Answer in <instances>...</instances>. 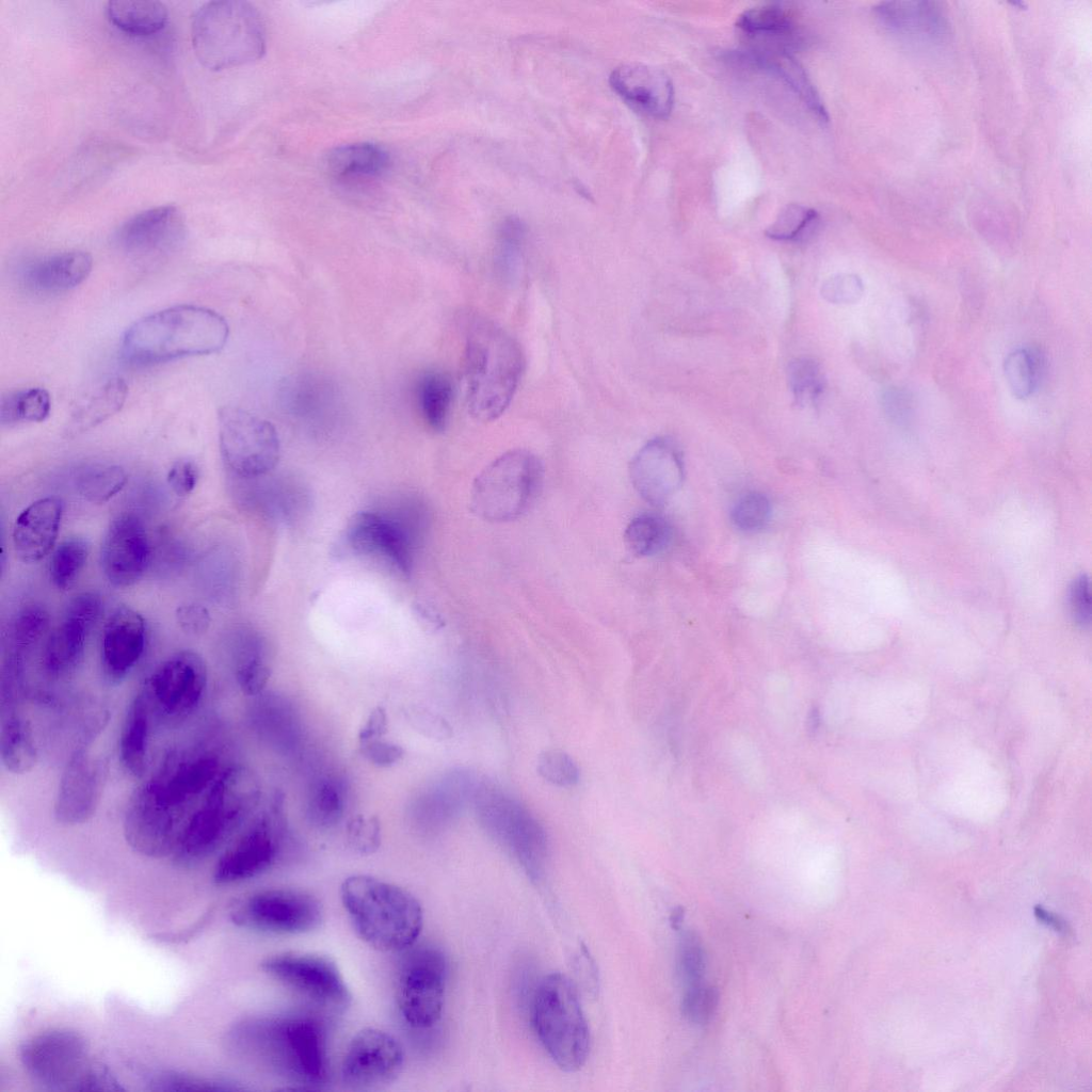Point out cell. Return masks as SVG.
Instances as JSON below:
<instances>
[{"mask_svg": "<svg viewBox=\"0 0 1092 1092\" xmlns=\"http://www.w3.org/2000/svg\"><path fill=\"white\" fill-rule=\"evenodd\" d=\"M670 526L655 514H641L632 518L624 531V544L635 557H649L660 552L669 543Z\"/></svg>", "mask_w": 1092, "mask_h": 1092, "instance_id": "obj_39", "label": "cell"}, {"mask_svg": "<svg viewBox=\"0 0 1092 1092\" xmlns=\"http://www.w3.org/2000/svg\"><path fill=\"white\" fill-rule=\"evenodd\" d=\"M610 84L626 102L647 115L663 118L671 113L673 85L656 67L636 62L621 64L610 75Z\"/></svg>", "mask_w": 1092, "mask_h": 1092, "instance_id": "obj_26", "label": "cell"}, {"mask_svg": "<svg viewBox=\"0 0 1092 1092\" xmlns=\"http://www.w3.org/2000/svg\"><path fill=\"white\" fill-rule=\"evenodd\" d=\"M150 558L148 536L133 514H121L110 524L100 550L102 572L110 583L127 588L144 575Z\"/></svg>", "mask_w": 1092, "mask_h": 1092, "instance_id": "obj_21", "label": "cell"}, {"mask_svg": "<svg viewBox=\"0 0 1092 1092\" xmlns=\"http://www.w3.org/2000/svg\"><path fill=\"white\" fill-rule=\"evenodd\" d=\"M259 797V784L251 770L242 766L225 769L183 826L172 854L174 862L192 867L210 857L253 813Z\"/></svg>", "mask_w": 1092, "mask_h": 1092, "instance_id": "obj_5", "label": "cell"}, {"mask_svg": "<svg viewBox=\"0 0 1092 1092\" xmlns=\"http://www.w3.org/2000/svg\"><path fill=\"white\" fill-rule=\"evenodd\" d=\"M184 219L172 205L159 206L135 214L115 232L117 245L133 255L165 252L182 241Z\"/></svg>", "mask_w": 1092, "mask_h": 1092, "instance_id": "obj_24", "label": "cell"}, {"mask_svg": "<svg viewBox=\"0 0 1092 1092\" xmlns=\"http://www.w3.org/2000/svg\"><path fill=\"white\" fill-rule=\"evenodd\" d=\"M183 810L155 777L144 782L131 792L125 807L126 842L142 856L162 858L173 854L182 832L179 822Z\"/></svg>", "mask_w": 1092, "mask_h": 1092, "instance_id": "obj_12", "label": "cell"}, {"mask_svg": "<svg viewBox=\"0 0 1092 1092\" xmlns=\"http://www.w3.org/2000/svg\"><path fill=\"white\" fill-rule=\"evenodd\" d=\"M404 1062L401 1044L390 1033L364 1028L353 1035L341 1061L342 1082L353 1090H371L392 1082Z\"/></svg>", "mask_w": 1092, "mask_h": 1092, "instance_id": "obj_17", "label": "cell"}, {"mask_svg": "<svg viewBox=\"0 0 1092 1092\" xmlns=\"http://www.w3.org/2000/svg\"><path fill=\"white\" fill-rule=\"evenodd\" d=\"M718 1001L717 991L700 984L688 987L684 1000V1014L695 1023L706 1022L713 1013Z\"/></svg>", "mask_w": 1092, "mask_h": 1092, "instance_id": "obj_57", "label": "cell"}, {"mask_svg": "<svg viewBox=\"0 0 1092 1092\" xmlns=\"http://www.w3.org/2000/svg\"><path fill=\"white\" fill-rule=\"evenodd\" d=\"M788 381L796 401L801 405L815 402L824 389L822 370L812 358L802 357L791 362Z\"/></svg>", "mask_w": 1092, "mask_h": 1092, "instance_id": "obj_45", "label": "cell"}, {"mask_svg": "<svg viewBox=\"0 0 1092 1092\" xmlns=\"http://www.w3.org/2000/svg\"><path fill=\"white\" fill-rule=\"evenodd\" d=\"M771 507L768 498L757 492L743 495L732 510V521L741 531L761 529L769 519Z\"/></svg>", "mask_w": 1092, "mask_h": 1092, "instance_id": "obj_52", "label": "cell"}, {"mask_svg": "<svg viewBox=\"0 0 1092 1092\" xmlns=\"http://www.w3.org/2000/svg\"><path fill=\"white\" fill-rule=\"evenodd\" d=\"M925 2L884 3L877 11L888 27L906 35L934 34L940 27V14Z\"/></svg>", "mask_w": 1092, "mask_h": 1092, "instance_id": "obj_37", "label": "cell"}, {"mask_svg": "<svg viewBox=\"0 0 1092 1092\" xmlns=\"http://www.w3.org/2000/svg\"><path fill=\"white\" fill-rule=\"evenodd\" d=\"M472 803L482 830L504 847L531 879H540L548 849L541 822L518 800L487 781H480Z\"/></svg>", "mask_w": 1092, "mask_h": 1092, "instance_id": "obj_9", "label": "cell"}, {"mask_svg": "<svg viewBox=\"0 0 1092 1092\" xmlns=\"http://www.w3.org/2000/svg\"><path fill=\"white\" fill-rule=\"evenodd\" d=\"M524 357L516 340L485 318H475L466 335V401L470 415L489 422L508 408L517 389Z\"/></svg>", "mask_w": 1092, "mask_h": 1092, "instance_id": "obj_4", "label": "cell"}, {"mask_svg": "<svg viewBox=\"0 0 1092 1092\" xmlns=\"http://www.w3.org/2000/svg\"><path fill=\"white\" fill-rule=\"evenodd\" d=\"M49 627V614L39 605L22 607L13 617L9 637L17 647H27L36 642Z\"/></svg>", "mask_w": 1092, "mask_h": 1092, "instance_id": "obj_48", "label": "cell"}, {"mask_svg": "<svg viewBox=\"0 0 1092 1092\" xmlns=\"http://www.w3.org/2000/svg\"><path fill=\"white\" fill-rule=\"evenodd\" d=\"M175 616L180 629L191 636L205 633L211 623L207 608L196 603L179 606L176 609Z\"/></svg>", "mask_w": 1092, "mask_h": 1092, "instance_id": "obj_60", "label": "cell"}, {"mask_svg": "<svg viewBox=\"0 0 1092 1092\" xmlns=\"http://www.w3.org/2000/svg\"><path fill=\"white\" fill-rule=\"evenodd\" d=\"M344 910L358 936L380 951H404L423 926L420 902L408 890L368 874H353L340 886Z\"/></svg>", "mask_w": 1092, "mask_h": 1092, "instance_id": "obj_3", "label": "cell"}, {"mask_svg": "<svg viewBox=\"0 0 1092 1092\" xmlns=\"http://www.w3.org/2000/svg\"><path fill=\"white\" fill-rule=\"evenodd\" d=\"M753 61L777 75L819 118L828 121V113L818 92L793 58L786 53H772L758 55Z\"/></svg>", "mask_w": 1092, "mask_h": 1092, "instance_id": "obj_36", "label": "cell"}, {"mask_svg": "<svg viewBox=\"0 0 1092 1092\" xmlns=\"http://www.w3.org/2000/svg\"><path fill=\"white\" fill-rule=\"evenodd\" d=\"M26 1073L51 1091H89L98 1063L92 1062L86 1040L68 1028H52L32 1035L19 1048Z\"/></svg>", "mask_w": 1092, "mask_h": 1092, "instance_id": "obj_10", "label": "cell"}, {"mask_svg": "<svg viewBox=\"0 0 1092 1092\" xmlns=\"http://www.w3.org/2000/svg\"><path fill=\"white\" fill-rule=\"evenodd\" d=\"M167 483L177 496H187L193 492L198 480L196 465L188 460L175 462L167 472Z\"/></svg>", "mask_w": 1092, "mask_h": 1092, "instance_id": "obj_61", "label": "cell"}, {"mask_svg": "<svg viewBox=\"0 0 1092 1092\" xmlns=\"http://www.w3.org/2000/svg\"><path fill=\"white\" fill-rule=\"evenodd\" d=\"M388 152L372 143H353L334 148L325 158L326 170L337 178L375 177L389 165Z\"/></svg>", "mask_w": 1092, "mask_h": 1092, "instance_id": "obj_31", "label": "cell"}, {"mask_svg": "<svg viewBox=\"0 0 1092 1092\" xmlns=\"http://www.w3.org/2000/svg\"><path fill=\"white\" fill-rule=\"evenodd\" d=\"M532 1021L540 1042L565 1072L580 1070L590 1051V1030L574 983L561 973L545 976L532 1002Z\"/></svg>", "mask_w": 1092, "mask_h": 1092, "instance_id": "obj_7", "label": "cell"}, {"mask_svg": "<svg viewBox=\"0 0 1092 1092\" xmlns=\"http://www.w3.org/2000/svg\"><path fill=\"white\" fill-rule=\"evenodd\" d=\"M544 480L540 457L526 449L510 450L486 465L473 480L470 510L492 523L517 519L537 499Z\"/></svg>", "mask_w": 1092, "mask_h": 1092, "instance_id": "obj_8", "label": "cell"}, {"mask_svg": "<svg viewBox=\"0 0 1092 1092\" xmlns=\"http://www.w3.org/2000/svg\"><path fill=\"white\" fill-rule=\"evenodd\" d=\"M227 1041L237 1055L299 1088L320 1089L328 1080L326 1030L314 1015L247 1018L232 1027Z\"/></svg>", "mask_w": 1092, "mask_h": 1092, "instance_id": "obj_1", "label": "cell"}, {"mask_svg": "<svg viewBox=\"0 0 1092 1092\" xmlns=\"http://www.w3.org/2000/svg\"><path fill=\"white\" fill-rule=\"evenodd\" d=\"M271 978L321 1008L343 1010L352 999L350 989L335 961L311 952L285 951L260 963Z\"/></svg>", "mask_w": 1092, "mask_h": 1092, "instance_id": "obj_15", "label": "cell"}, {"mask_svg": "<svg viewBox=\"0 0 1092 1092\" xmlns=\"http://www.w3.org/2000/svg\"><path fill=\"white\" fill-rule=\"evenodd\" d=\"M150 707L146 692H139L130 701L121 727V764L134 778L143 777L147 771Z\"/></svg>", "mask_w": 1092, "mask_h": 1092, "instance_id": "obj_29", "label": "cell"}, {"mask_svg": "<svg viewBox=\"0 0 1092 1092\" xmlns=\"http://www.w3.org/2000/svg\"><path fill=\"white\" fill-rule=\"evenodd\" d=\"M127 392V385L122 379L109 380L76 407L66 427L67 435L83 433L117 413Z\"/></svg>", "mask_w": 1092, "mask_h": 1092, "instance_id": "obj_33", "label": "cell"}, {"mask_svg": "<svg viewBox=\"0 0 1092 1092\" xmlns=\"http://www.w3.org/2000/svg\"><path fill=\"white\" fill-rule=\"evenodd\" d=\"M107 759L81 749L69 757L58 784L53 817L65 826L90 821L96 814L107 784Z\"/></svg>", "mask_w": 1092, "mask_h": 1092, "instance_id": "obj_18", "label": "cell"}, {"mask_svg": "<svg viewBox=\"0 0 1092 1092\" xmlns=\"http://www.w3.org/2000/svg\"><path fill=\"white\" fill-rule=\"evenodd\" d=\"M359 753L370 764L381 768L398 764L405 754L401 745L381 739L360 744Z\"/></svg>", "mask_w": 1092, "mask_h": 1092, "instance_id": "obj_59", "label": "cell"}, {"mask_svg": "<svg viewBox=\"0 0 1092 1092\" xmlns=\"http://www.w3.org/2000/svg\"><path fill=\"white\" fill-rule=\"evenodd\" d=\"M91 551L90 542L79 535L62 541L54 549L49 564L52 583L66 591L75 585L83 571Z\"/></svg>", "mask_w": 1092, "mask_h": 1092, "instance_id": "obj_38", "label": "cell"}, {"mask_svg": "<svg viewBox=\"0 0 1092 1092\" xmlns=\"http://www.w3.org/2000/svg\"><path fill=\"white\" fill-rule=\"evenodd\" d=\"M816 210L799 204L785 206L772 224L766 229V236L778 241L797 240L816 222Z\"/></svg>", "mask_w": 1092, "mask_h": 1092, "instance_id": "obj_47", "label": "cell"}, {"mask_svg": "<svg viewBox=\"0 0 1092 1092\" xmlns=\"http://www.w3.org/2000/svg\"><path fill=\"white\" fill-rule=\"evenodd\" d=\"M103 612V603L94 592L74 596L60 624L50 633L44 652V665L53 676H65L81 663L86 640Z\"/></svg>", "mask_w": 1092, "mask_h": 1092, "instance_id": "obj_19", "label": "cell"}, {"mask_svg": "<svg viewBox=\"0 0 1092 1092\" xmlns=\"http://www.w3.org/2000/svg\"><path fill=\"white\" fill-rule=\"evenodd\" d=\"M347 840L355 852L368 855L381 846V822L376 816L356 815L347 824Z\"/></svg>", "mask_w": 1092, "mask_h": 1092, "instance_id": "obj_53", "label": "cell"}, {"mask_svg": "<svg viewBox=\"0 0 1092 1092\" xmlns=\"http://www.w3.org/2000/svg\"><path fill=\"white\" fill-rule=\"evenodd\" d=\"M148 1088L158 1092L228 1091L238 1088L228 1082L210 1080L175 1071H158L149 1075Z\"/></svg>", "mask_w": 1092, "mask_h": 1092, "instance_id": "obj_49", "label": "cell"}, {"mask_svg": "<svg viewBox=\"0 0 1092 1092\" xmlns=\"http://www.w3.org/2000/svg\"><path fill=\"white\" fill-rule=\"evenodd\" d=\"M523 237V227L517 222L505 223L501 230L496 266L501 276L508 280L513 282L520 272Z\"/></svg>", "mask_w": 1092, "mask_h": 1092, "instance_id": "obj_51", "label": "cell"}, {"mask_svg": "<svg viewBox=\"0 0 1092 1092\" xmlns=\"http://www.w3.org/2000/svg\"><path fill=\"white\" fill-rule=\"evenodd\" d=\"M536 770L543 780L559 787H571L579 782L575 760L562 750L543 751L537 757Z\"/></svg>", "mask_w": 1092, "mask_h": 1092, "instance_id": "obj_50", "label": "cell"}, {"mask_svg": "<svg viewBox=\"0 0 1092 1092\" xmlns=\"http://www.w3.org/2000/svg\"><path fill=\"white\" fill-rule=\"evenodd\" d=\"M1069 606L1074 621L1089 625L1091 620V587L1087 576L1075 578L1070 587Z\"/></svg>", "mask_w": 1092, "mask_h": 1092, "instance_id": "obj_58", "label": "cell"}, {"mask_svg": "<svg viewBox=\"0 0 1092 1092\" xmlns=\"http://www.w3.org/2000/svg\"><path fill=\"white\" fill-rule=\"evenodd\" d=\"M218 759L209 754L171 761L155 776L168 797L184 808L218 777Z\"/></svg>", "mask_w": 1092, "mask_h": 1092, "instance_id": "obj_30", "label": "cell"}, {"mask_svg": "<svg viewBox=\"0 0 1092 1092\" xmlns=\"http://www.w3.org/2000/svg\"><path fill=\"white\" fill-rule=\"evenodd\" d=\"M109 20L132 35H150L164 28L167 9L156 0H114L107 6Z\"/></svg>", "mask_w": 1092, "mask_h": 1092, "instance_id": "obj_34", "label": "cell"}, {"mask_svg": "<svg viewBox=\"0 0 1092 1092\" xmlns=\"http://www.w3.org/2000/svg\"><path fill=\"white\" fill-rule=\"evenodd\" d=\"M220 450L235 473L252 478L272 470L279 457V439L273 424L245 410L224 407L219 414Z\"/></svg>", "mask_w": 1092, "mask_h": 1092, "instance_id": "obj_14", "label": "cell"}, {"mask_svg": "<svg viewBox=\"0 0 1092 1092\" xmlns=\"http://www.w3.org/2000/svg\"><path fill=\"white\" fill-rule=\"evenodd\" d=\"M684 462L678 447L669 438L647 441L629 465L630 481L637 493L652 505L670 500L684 480Z\"/></svg>", "mask_w": 1092, "mask_h": 1092, "instance_id": "obj_22", "label": "cell"}, {"mask_svg": "<svg viewBox=\"0 0 1092 1092\" xmlns=\"http://www.w3.org/2000/svg\"><path fill=\"white\" fill-rule=\"evenodd\" d=\"M864 291L862 279L850 273L829 277L821 288L822 296L834 304H850L860 300Z\"/></svg>", "mask_w": 1092, "mask_h": 1092, "instance_id": "obj_56", "label": "cell"}, {"mask_svg": "<svg viewBox=\"0 0 1092 1092\" xmlns=\"http://www.w3.org/2000/svg\"><path fill=\"white\" fill-rule=\"evenodd\" d=\"M0 756L3 767L13 774H25L37 762V749L29 720L11 712L0 733Z\"/></svg>", "mask_w": 1092, "mask_h": 1092, "instance_id": "obj_32", "label": "cell"}, {"mask_svg": "<svg viewBox=\"0 0 1092 1092\" xmlns=\"http://www.w3.org/2000/svg\"><path fill=\"white\" fill-rule=\"evenodd\" d=\"M900 391H887L884 396V407L888 415L899 419L908 412V401Z\"/></svg>", "mask_w": 1092, "mask_h": 1092, "instance_id": "obj_63", "label": "cell"}, {"mask_svg": "<svg viewBox=\"0 0 1092 1092\" xmlns=\"http://www.w3.org/2000/svg\"><path fill=\"white\" fill-rule=\"evenodd\" d=\"M347 541L358 553L385 559L402 574L412 569V545L404 530L373 512L356 513L347 527Z\"/></svg>", "mask_w": 1092, "mask_h": 1092, "instance_id": "obj_25", "label": "cell"}, {"mask_svg": "<svg viewBox=\"0 0 1092 1092\" xmlns=\"http://www.w3.org/2000/svg\"><path fill=\"white\" fill-rule=\"evenodd\" d=\"M127 482L126 471L118 465L89 469L77 482L78 492L87 501L101 504L119 493Z\"/></svg>", "mask_w": 1092, "mask_h": 1092, "instance_id": "obj_42", "label": "cell"}, {"mask_svg": "<svg viewBox=\"0 0 1092 1092\" xmlns=\"http://www.w3.org/2000/svg\"><path fill=\"white\" fill-rule=\"evenodd\" d=\"M229 328L214 310L196 305H177L140 319L125 333L123 358L136 366L206 355L220 351Z\"/></svg>", "mask_w": 1092, "mask_h": 1092, "instance_id": "obj_2", "label": "cell"}, {"mask_svg": "<svg viewBox=\"0 0 1092 1092\" xmlns=\"http://www.w3.org/2000/svg\"><path fill=\"white\" fill-rule=\"evenodd\" d=\"M268 813L258 816L248 829L218 860L213 880L232 884L255 878L274 866L282 854V837Z\"/></svg>", "mask_w": 1092, "mask_h": 1092, "instance_id": "obj_20", "label": "cell"}, {"mask_svg": "<svg viewBox=\"0 0 1092 1092\" xmlns=\"http://www.w3.org/2000/svg\"><path fill=\"white\" fill-rule=\"evenodd\" d=\"M404 716L410 725L422 736L444 741L453 736L452 726L441 716L421 707L406 709Z\"/></svg>", "mask_w": 1092, "mask_h": 1092, "instance_id": "obj_55", "label": "cell"}, {"mask_svg": "<svg viewBox=\"0 0 1092 1092\" xmlns=\"http://www.w3.org/2000/svg\"><path fill=\"white\" fill-rule=\"evenodd\" d=\"M191 38L199 63L211 70L252 63L266 51L262 18L253 4L241 0L203 4L192 18Z\"/></svg>", "mask_w": 1092, "mask_h": 1092, "instance_id": "obj_6", "label": "cell"}, {"mask_svg": "<svg viewBox=\"0 0 1092 1092\" xmlns=\"http://www.w3.org/2000/svg\"><path fill=\"white\" fill-rule=\"evenodd\" d=\"M92 267V257L86 252L58 253L27 267L23 280L30 289L37 292H62L84 282L90 275Z\"/></svg>", "mask_w": 1092, "mask_h": 1092, "instance_id": "obj_28", "label": "cell"}, {"mask_svg": "<svg viewBox=\"0 0 1092 1092\" xmlns=\"http://www.w3.org/2000/svg\"><path fill=\"white\" fill-rule=\"evenodd\" d=\"M271 669L264 661L257 642L243 645L236 659L235 677L246 695H258L266 688Z\"/></svg>", "mask_w": 1092, "mask_h": 1092, "instance_id": "obj_43", "label": "cell"}, {"mask_svg": "<svg viewBox=\"0 0 1092 1092\" xmlns=\"http://www.w3.org/2000/svg\"><path fill=\"white\" fill-rule=\"evenodd\" d=\"M1040 369V357L1033 350L1022 348L1007 355L1003 370L1014 397L1026 399L1032 395L1038 385Z\"/></svg>", "mask_w": 1092, "mask_h": 1092, "instance_id": "obj_41", "label": "cell"}, {"mask_svg": "<svg viewBox=\"0 0 1092 1092\" xmlns=\"http://www.w3.org/2000/svg\"><path fill=\"white\" fill-rule=\"evenodd\" d=\"M704 951L692 933H686L678 948V971L681 979L690 986L700 984L704 971Z\"/></svg>", "mask_w": 1092, "mask_h": 1092, "instance_id": "obj_54", "label": "cell"}, {"mask_svg": "<svg viewBox=\"0 0 1092 1092\" xmlns=\"http://www.w3.org/2000/svg\"><path fill=\"white\" fill-rule=\"evenodd\" d=\"M453 398L451 379L445 372L430 370L417 383V399L425 422L436 431L445 429Z\"/></svg>", "mask_w": 1092, "mask_h": 1092, "instance_id": "obj_35", "label": "cell"}, {"mask_svg": "<svg viewBox=\"0 0 1092 1092\" xmlns=\"http://www.w3.org/2000/svg\"><path fill=\"white\" fill-rule=\"evenodd\" d=\"M237 926L272 934H303L316 930L323 920L319 899L309 892L263 888L238 899L230 911Z\"/></svg>", "mask_w": 1092, "mask_h": 1092, "instance_id": "obj_13", "label": "cell"}, {"mask_svg": "<svg viewBox=\"0 0 1092 1092\" xmlns=\"http://www.w3.org/2000/svg\"><path fill=\"white\" fill-rule=\"evenodd\" d=\"M388 730V717L383 706H375L358 732L359 744L381 739Z\"/></svg>", "mask_w": 1092, "mask_h": 1092, "instance_id": "obj_62", "label": "cell"}, {"mask_svg": "<svg viewBox=\"0 0 1092 1092\" xmlns=\"http://www.w3.org/2000/svg\"><path fill=\"white\" fill-rule=\"evenodd\" d=\"M62 514V501L55 496L37 499L21 511L12 532L14 551L20 561L34 563L51 551Z\"/></svg>", "mask_w": 1092, "mask_h": 1092, "instance_id": "obj_27", "label": "cell"}, {"mask_svg": "<svg viewBox=\"0 0 1092 1092\" xmlns=\"http://www.w3.org/2000/svg\"><path fill=\"white\" fill-rule=\"evenodd\" d=\"M146 640L142 615L121 605L108 619L102 633L100 664L105 681L121 685L140 660Z\"/></svg>", "mask_w": 1092, "mask_h": 1092, "instance_id": "obj_23", "label": "cell"}, {"mask_svg": "<svg viewBox=\"0 0 1092 1092\" xmlns=\"http://www.w3.org/2000/svg\"><path fill=\"white\" fill-rule=\"evenodd\" d=\"M309 817L321 828H331L338 823L344 810V793L341 786L333 780L320 781L309 798Z\"/></svg>", "mask_w": 1092, "mask_h": 1092, "instance_id": "obj_44", "label": "cell"}, {"mask_svg": "<svg viewBox=\"0 0 1092 1092\" xmlns=\"http://www.w3.org/2000/svg\"><path fill=\"white\" fill-rule=\"evenodd\" d=\"M50 407V396L43 388L12 392L1 399L0 421L2 424L41 422L48 417Z\"/></svg>", "mask_w": 1092, "mask_h": 1092, "instance_id": "obj_40", "label": "cell"}, {"mask_svg": "<svg viewBox=\"0 0 1092 1092\" xmlns=\"http://www.w3.org/2000/svg\"><path fill=\"white\" fill-rule=\"evenodd\" d=\"M792 14L781 3H765L745 10L737 19V27L749 33L783 32L789 29Z\"/></svg>", "mask_w": 1092, "mask_h": 1092, "instance_id": "obj_46", "label": "cell"}, {"mask_svg": "<svg viewBox=\"0 0 1092 1092\" xmlns=\"http://www.w3.org/2000/svg\"><path fill=\"white\" fill-rule=\"evenodd\" d=\"M404 951L396 979L397 1007L411 1027L430 1028L443 1014L447 961L431 945L414 944Z\"/></svg>", "mask_w": 1092, "mask_h": 1092, "instance_id": "obj_11", "label": "cell"}, {"mask_svg": "<svg viewBox=\"0 0 1092 1092\" xmlns=\"http://www.w3.org/2000/svg\"><path fill=\"white\" fill-rule=\"evenodd\" d=\"M207 680L203 657L194 651L181 649L155 669L145 692L150 706L163 717H184L202 701Z\"/></svg>", "mask_w": 1092, "mask_h": 1092, "instance_id": "obj_16", "label": "cell"}]
</instances>
